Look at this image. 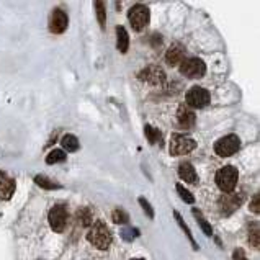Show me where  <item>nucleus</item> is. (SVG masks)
<instances>
[{
  "instance_id": "f257e3e1",
  "label": "nucleus",
  "mask_w": 260,
  "mask_h": 260,
  "mask_svg": "<svg viewBox=\"0 0 260 260\" xmlns=\"http://www.w3.org/2000/svg\"><path fill=\"white\" fill-rule=\"evenodd\" d=\"M87 239L90 244H93L97 249H100V251H106L111 244V233L103 223L98 221L90 228Z\"/></svg>"
},
{
  "instance_id": "f03ea898",
  "label": "nucleus",
  "mask_w": 260,
  "mask_h": 260,
  "mask_svg": "<svg viewBox=\"0 0 260 260\" xmlns=\"http://www.w3.org/2000/svg\"><path fill=\"white\" fill-rule=\"evenodd\" d=\"M237 180H239V172L234 166H224L216 173V185L224 193H231L236 188Z\"/></svg>"
},
{
  "instance_id": "7ed1b4c3",
  "label": "nucleus",
  "mask_w": 260,
  "mask_h": 260,
  "mask_svg": "<svg viewBox=\"0 0 260 260\" xmlns=\"http://www.w3.org/2000/svg\"><path fill=\"white\" fill-rule=\"evenodd\" d=\"M128 20H129V23H131L133 30L141 31L143 28L148 26L149 20H151L149 8L146 7V5H143V3L134 5V7L129 8V12H128Z\"/></svg>"
},
{
  "instance_id": "20e7f679",
  "label": "nucleus",
  "mask_w": 260,
  "mask_h": 260,
  "mask_svg": "<svg viewBox=\"0 0 260 260\" xmlns=\"http://www.w3.org/2000/svg\"><path fill=\"white\" fill-rule=\"evenodd\" d=\"M196 148V141L193 138H188L185 134H172L171 138V154L172 156H185Z\"/></svg>"
},
{
  "instance_id": "39448f33",
  "label": "nucleus",
  "mask_w": 260,
  "mask_h": 260,
  "mask_svg": "<svg viewBox=\"0 0 260 260\" xmlns=\"http://www.w3.org/2000/svg\"><path fill=\"white\" fill-rule=\"evenodd\" d=\"M241 148V139L236 136V134H228V136L221 138L219 141H216L214 144V152L219 157H229L236 154Z\"/></svg>"
},
{
  "instance_id": "423d86ee",
  "label": "nucleus",
  "mask_w": 260,
  "mask_h": 260,
  "mask_svg": "<svg viewBox=\"0 0 260 260\" xmlns=\"http://www.w3.org/2000/svg\"><path fill=\"white\" fill-rule=\"evenodd\" d=\"M180 72L190 79H200V77L205 76L206 66H205V62L198 58L183 59L182 64H180Z\"/></svg>"
},
{
  "instance_id": "0eeeda50",
  "label": "nucleus",
  "mask_w": 260,
  "mask_h": 260,
  "mask_svg": "<svg viewBox=\"0 0 260 260\" xmlns=\"http://www.w3.org/2000/svg\"><path fill=\"white\" fill-rule=\"evenodd\" d=\"M186 105L191 108H205L210 103V92L203 87H191L186 92Z\"/></svg>"
},
{
  "instance_id": "6e6552de",
  "label": "nucleus",
  "mask_w": 260,
  "mask_h": 260,
  "mask_svg": "<svg viewBox=\"0 0 260 260\" xmlns=\"http://www.w3.org/2000/svg\"><path fill=\"white\" fill-rule=\"evenodd\" d=\"M49 226L53 228L54 233H62L66 229L67 224V210L66 206L62 205H56L49 210Z\"/></svg>"
},
{
  "instance_id": "1a4fd4ad",
  "label": "nucleus",
  "mask_w": 260,
  "mask_h": 260,
  "mask_svg": "<svg viewBox=\"0 0 260 260\" xmlns=\"http://www.w3.org/2000/svg\"><path fill=\"white\" fill-rule=\"evenodd\" d=\"M67 25H69V16L62 8H54V12L51 13V20H49V30L54 35H61L67 30Z\"/></svg>"
},
{
  "instance_id": "9d476101",
  "label": "nucleus",
  "mask_w": 260,
  "mask_h": 260,
  "mask_svg": "<svg viewBox=\"0 0 260 260\" xmlns=\"http://www.w3.org/2000/svg\"><path fill=\"white\" fill-rule=\"evenodd\" d=\"M139 79L148 84H152V86H159L166 81V72L157 66H148L139 72Z\"/></svg>"
},
{
  "instance_id": "9b49d317",
  "label": "nucleus",
  "mask_w": 260,
  "mask_h": 260,
  "mask_svg": "<svg viewBox=\"0 0 260 260\" xmlns=\"http://www.w3.org/2000/svg\"><path fill=\"white\" fill-rule=\"evenodd\" d=\"M241 203H242V195L237 196L236 193H224L219 198V206H221L224 214H231L234 210H237Z\"/></svg>"
},
{
  "instance_id": "f8f14e48",
  "label": "nucleus",
  "mask_w": 260,
  "mask_h": 260,
  "mask_svg": "<svg viewBox=\"0 0 260 260\" xmlns=\"http://www.w3.org/2000/svg\"><path fill=\"white\" fill-rule=\"evenodd\" d=\"M177 120H178L180 126L190 129V128H193V124L196 121V116L190 108H186V106H180L178 111H177Z\"/></svg>"
},
{
  "instance_id": "ddd939ff",
  "label": "nucleus",
  "mask_w": 260,
  "mask_h": 260,
  "mask_svg": "<svg viewBox=\"0 0 260 260\" xmlns=\"http://www.w3.org/2000/svg\"><path fill=\"white\" fill-rule=\"evenodd\" d=\"M178 175L180 178L185 180L186 183H196L198 182V175H196L195 167L190 162H182L178 166Z\"/></svg>"
},
{
  "instance_id": "4468645a",
  "label": "nucleus",
  "mask_w": 260,
  "mask_h": 260,
  "mask_svg": "<svg viewBox=\"0 0 260 260\" xmlns=\"http://www.w3.org/2000/svg\"><path fill=\"white\" fill-rule=\"evenodd\" d=\"M185 59V49L180 46V44H173L167 49L166 54V61L169 66H177L178 62H182Z\"/></svg>"
},
{
  "instance_id": "2eb2a0df",
  "label": "nucleus",
  "mask_w": 260,
  "mask_h": 260,
  "mask_svg": "<svg viewBox=\"0 0 260 260\" xmlns=\"http://www.w3.org/2000/svg\"><path fill=\"white\" fill-rule=\"evenodd\" d=\"M16 183L15 178L3 177V180H0V200H10L12 195L15 193Z\"/></svg>"
},
{
  "instance_id": "dca6fc26",
  "label": "nucleus",
  "mask_w": 260,
  "mask_h": 260,
  "mask_svg": "<svg viewBox=\"0 0 260 260\" xmlns=\"http://www.w3.org/2000/svg\"><path fill=\"white\" fill-rule=\"evenodd\" d=\"M116 46L124 54L129 46V36L124 26H116Z\"/></svg>"
},
{
  "instance_id": "f3484780",
  "label": "nucleus",
  "mask_w": 260,
  "mask_h": 260,
  "mask_svg": "<svg viewBox=\"0 0 260 260\" xmlns=\"http://www.w3.org/2000/svg\"><path fill=\"white\" fill-rule=\"evenodd\" d=\"M61 144H62V149L67 152H76L79 149V139L74 134H66V136H62Z\"/></svg>"
},
{
  "instance_id": "a211bd4d",
  "label": "nucleus",
  "mask_w": 260,
  "mask_h": 260,
  "mask_svg": "<svg viewBox=\"0 0 260 260\" xmlns=\"http://www.w3.org/2000/svg\"><path fill=\"white\" fill-rule=\"evenodd\" d=\"M173 216H175V219H177L178 226H180V228H182V231H183V233L186 234V237H188V239H190V242H191V246H193V249H195V251H198V244H196V242H195V239H193V234H191L190 228L185 224L183 218H182V214H180L178 211H173Z\"/></svg>"
},
{
  "instance_id": "6ab92c4d",
  "label": "nucleus",
  "mask_w": 260,
  "mask_h": 260,
  "mask_svg": "<svg viewBox=\"0 0 260 260\" xmlns=\"http://www.w3.org/2000/svg\"><path fill=\"white\" fill-rule=\"evenodd\" d=\"M35 182L36 185H39L41 188H46V190H56V188H61L59 183H56L54 180H51L46 175H36L35 177Z\"/></svg>"
},
{
  "instance_id": "aec40b11",
  "label": "nucleus",
  "mask_w": 260,
  "mask_h": 260,
  "mask_svg": "<svg viewBox=\"0 0 260 260\" xmlns=\"http://www.w3.org/2000/svg\"><path fill=\"white\" fill-rule=\"evenodd\" d=\"M144 133H146V138H148V141H149L151 144H157V143L161 144L162 134H161L159 129H156L154 126H151V124H146Z\"/></svg>"
},
{
  "instance_id": "412c9836",
  "label": "nucleus",
  "mask_w": 260,
  "mask_h": 260,
  "mask_svg": "<svg viewBox=\"0 0 260 260\" xmlns=\"http://www.w3.org/2000/svg\"><path fill=\"white\" fill-rule=\"evenodd\" d=\"M64 161H66V152L62 149H53L46 156L48 164H58V162H64Z\"/></svg>"
},
{
  "instance_id": "4be33fe9",
  "label": "nucleus",
  "mask_w": 260,
  "mask_h": 260,
  "mask_svg": "<svg viewBox=\"0 0 260 260\" xmlns=\"http://www.w3.org/2000/svg\"><path fill=\"white\" fill-rule=\"evenodd\" d=\"M93 7H95V12H97V20H98V23H100L101 28H103V26H105V21H106V8H105V3L100 2V0H97V2L93 3Z\"/></svg>"
},
{
  "instance_id": "5701e85b",
  "label": "nucleus",
  "mask_w": 260,
  "mask_h": 260,
  "mask_svg": "<svg viewBox=\"0 0 260 260\" xmlns=\"http://www.w3.org/2000/svg\"><path fill=\"white\" fill-rule=\"evenodd\" d=\"M111 219L115 224H124V223H128L129 214L124 210H121V208H116V210L111 213Z\"/></svg>"
},
{
  "instance_id": "b1692460",
  "label": "nucleus",
  "mask_w": 260,
  "mask_h": 260,
  "mask_svg": "<svg viewBox=\"0 0 260 260\" xmlns=\"http://www.w3.org/2000/svg\"><path fill=\"white\" fill-rule=\"evenodd\" d=\"M193 214L196 216V221L200 223L201 229H203V233H205L206 236H213V229H211V226L206 223V219H205V218H203L201 211H198V210H196V208H195V210H193Z\"/></svg>"
},
{
  "instance_id": "393cba45",
  "label": "nucleus",
  "mask_w": 260,
  "mask_h": 260,
  "mask_svg": "<svg viewBox=\"0 0 260 260\" xmlns=\"http://www.w3.org/2000/svg\"><path fill=\"white\" fill-rule=\"evenodd\" d=\"M175 188H177V191H178V195H180V198H182L185 203H190V205H191V203H193L195 201V196L193 195H191L190 193V191L188 190H186L185 188V186L183 185H180V183H177V185H175Z\"/></svg>"
},
{
  "instance_id": "a878e982",
  "label": "nucleus",
  "mask_w": 260,
  "mask_h": 260,
  "mask_svg": "<svg viewBox=\"0 0 260 260\" xmlns=\"http://www.w3.org/2000/svg\"><path fill=\"white\" fill-rule=\"evenodd\" d=\"M77 218L79 221L82 219V224L84 226H88L90 223H92V214H90V210H87V208H84V210H81L77 213Z\"/></svg>"
},
{
  "instance_id": "bb28decb",
  "label": "nucleus",
  "mask_w": 260,
  "mask_h": 260,
  "mask_svg": "<svg viewBox=\"0 0 260 260\" xmlns=\"http://www.w3.org/2000/svg\"><path fill=\"white\" fill-rule=\"evenodd\" d=\"M249 242L254 246V247H259L260 241H259V226L254 224V229L251 231V234H249Z\"/></svg>"
},
{
  "instance_id": "cd10ccee",
  "label": "nucleus",
  "mask_w": 260,
  "mask_h": 260,
  "mask_svg": "<svg viewBox=\"0 0 260 260\" xmlns=\"http://www.w3.org/2000/svg\"><path fill=\"white\" fill-rule=\"evenodd\" d=\"M139 205L141 206H143V210H144V213L146 214H148V216L152 219V218H154V210H152V206H151V203L148 201V200H146V198H143V196H141V198H139Z\"/></svg>"
},
{
  "instance_id": "c85d7f7f",
  "label": "nucleus",
  "mask_w": 260,
  "mask_h": 260,
  "mask_svg": "<svg viewBox=\"0 0 260 260\" xmlns=\"http://www.w3.org/2000/svg\"><path fill=\"white\" fill-rule=\"evenodd\" d=\"M251 211L256 214H259V211H260V195L259 193L254 195V198L251 201Z\"/></svg>"
},
{
  "instance_id": "c756f323",
  "label": "nucleus",
  "mask_w": 260,
  "mask_h": 260,
  "mask_svg": "<svg viewBox=\"0 0 260 260\" xmlns=\"http://www.w3.org/2000/svg\"><path fill=\"white\" fill-rule=\"evenodd\" d=\"M131 234H133V237H138L139 236L138 229H124L123 231V237H124V239H131Z\"/></svg>"
},
{
  "instance_id": "7c9ffc66",
  "label": "nucleus",
  "mask_w": 260,
  "mask_h": 260,
  "mask_svg": "<svg viewBox=\"0 0 260 260\" xmlns=\"http://www.w3.org/2000/svg\"><path fill=\"white\" fill-rule=\"evenodd\" d=\"M234 260H247L246 254L242 249H237V251H234Z\"/></svg>"
},
{
  "instance_id": "2f4dec72",
  "label": "nucleus",
  "mask_w": 260,
  "mask_h": 260,
  "mask_svg": "<svg viewBox=\"0 0 260 260\" xmlns=\"http://www.w3.org/2000/svg\"><path fill=\"white\" fill-rule=\"evenodd\" d=\"M5 177V173H3V171H0V178H3Z\"/></svg>"
},
{
  "instance_id": "473e14b6",
  "label": "nucleus",
  "mask_w": 260,
  "mask_h": 260,
  "mask_svg": "<svg viewBox=\"0 0 260 260\" xmlns=\"http://www.w3.org/2000/svg\"><path fill=\"white\" fill-rule=\"evenodd\" d=\"M131 260H144V259H131Z\"/></svg>"
}]
</instances>
